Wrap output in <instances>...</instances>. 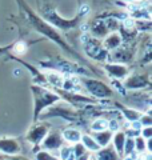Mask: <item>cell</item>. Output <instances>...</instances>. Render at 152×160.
Segmentation results:
<instances>
[{"label":"cell","mask_w":152,"mask_h":160,"mask_svg":"<svg viewBox=\"0 0 152 160\" xmlns=\"http://www.w3.org/2000/svg\"><path fill=\"white\" fill-rule=\"evenodd\" d=\"M135 151V142L132 139H128L127 142L124 143V149H123V152L125 155H128V153H132Z\"/></svg>","instance_id":"obj_9"},{"label":"cell","mask_w":152,"mask_h":160,"mask_svg":"<svg viewBox=\"0 0 152 160\" xmlns=\"http://www.w3.org/2000/svg\"><path fill=\"white\" fill-rule=\"evenodd\" d=\"M25 51V44L24 43H18L15 46V52L16 53H23Z\"/></svg>","instance_id":"obj_14"},{"label":"cell","mask_w":152,"mask_h":160,"mask_svg":"<svg viewBox=\"0 0 152 160\" xmlns=\"http://www.w3.org/2000/svg\"><path fill=\"white\" fill-rule=\"evenodd\" d=\"M143 133H144V138H147V139L149 140V138H151V129H149V128L144 129V131H143Z\"/></svg>","instance_id":"obj_17"},{"label":"cell","mask_w":152,"mask_h":160,"mask_svg":"<svg viewBox=\"0 0 152 160\" xmlns=\"http://www.w3.org/2000/svg\"><path fill=\"white\" fill-rule=\"evenodd\" d=\"M12 160H27V159H24V158H13Z\"/></svg>","instance_id":"obj_21"},{"label":"cell","mask_w":152,"mask_h":160,"mask_svg":"<svg viewBox=\"0 0 152 160\" xmlns=\"http://www.w3.org/2000/svg\"><path fill=\"white\" fill-rule=\"evenodd\" d=\"M47 78L49 79V82H51V83L58 84V86H60V84H62V79H60L58 75H51V73H48V75H47Z\"/></svg>","instance_id":"obj_12"},{"label":"cell","mask_w":152,"mask_h":160,"mask_svg":"<svg viewBox=\"0 0 152 160\" xmlns=\"http://www.w3.org/2000/svg\"><path fill=\"white\" fill-rule=\"evenodd\" d=\"M134 26H135V22H134V19L128 18V19H125V20H124V27H125V28H132Z\"/></svg>","instance_id":"obj_16"},{"label":"cell","mask_w":152,"mask_h":160,"mask_svg":"<svg viewBox=\"0 0 152 160\" xmlns=\"http://www.w3.org/2000/svg\"><path fill=\"white\" fill-rule=\"evenodd\" d=\"M88 160H96V158L95 156H91V158H88Z\"/></svg>","instance_id":"obj_22"},{"label":"cell","mask_w":152,"mask_h":160,"mask_svg":"<svg viewBox=\"0 0 152 160\" xmlns=\"http://www.w3.org/2000/svg\"><path fill=\"white\" fill-rule=\"evenodd\" d=\"M124 143H125L124 133L118 132V133H116V136H115V149H116V153H118V155H123Z\"/></svg>","instance_id":"obj_7"},{"label":"cell","mask_w":152,"mask_h":160,"mask_svg":"<svg viewBox=\"0 0 152 160\" xmlns=\"http://www.w3.org/2000/svg\"><path fill=\"white\" fill-rule=\"evenodd\" d=\"M36 160H59V159L52 156V155H51L49 152H47V151H42V152H39L36 155Z\"/></svg>","instance_id":"obj_10"},{"label":"cell","mask_w":152,"mask_h":160,"mask_svg":"<svg viewBox=\"0 0 152 160\" xmlns=\"http://www.w3.org/2000/svg\"><path fill=\"white\" fill-rule=\"evenodd\" d=\"M108 128H109V131H112V132H118V129H119V124L116 120H109L108 122Z\"/></svg>","instance_id":"obj_13"},{"label":"cell","mask_w":152,"mask_h":160,"mask_svg":"<svg viewBox=\"0 0 152 160\" xmlns=\"http://www.w3.org/2000/svg\"><path fill=\"white\" fill-rule=\"evenodd\" d=\"M0 151L7 155H18L20 147L15 140H0Z\"/></svg>","instance_id":"obj_1"},{"label":"cell","mask_w":152,"mask_h":160,"mask_svg":"<svg viewBox=\"0 0 152 160\" xmlns=\"http://www.w3.org/2000/svg\"><path fill=\"white\" fill-rule=\"evenodd\" d=\"M88 158H89V155L88 153H84L83 156H80V158H78L76 160H88Z\"/></svg>","instance_id":"obj_19"},{"label":"cell","mask_w":152,"mask_h":160,"mask_svg":"<svg viewBox=\"0 0 152 160\" xmlns=\"http://www.w3.org/2000/svg\"><path fill=\"white\" fill-rule=\"evenodd\" d=\"M60 140H55V139H47L44 142V148H48V149H55V148H60Z\"/></svg>","instance_id":"obj_8"},{"label":"cell","mask_w":152,"mask_h":160,"mask_svg":"<svg viewBox=\"0 0 152 160\" xmlns=\"http://www.w3.org/2000/svg\"><path fill=\"white\" fill-rule=\"evenodd\" d=\"M82 29H83L84 32H85V31H88V28H87V26H85V24H83V26H82Z\"/></svg>","instance_id":"obj_20"},{"label":"cell","mask_w":152,"mask_h":160,"mask_svg":"<svg viewBox=\"0 0 152 160\" xmlns=\"http://www.w3.org/2000/svg\"><path fill=\"white\" fill-rule=\"evenodd\" d=\"M94 139H95V142L98 143V146L100 148L101 147H105L109 143V140H111V132H107V131L96 132V136Z\"/></svg>","instance_id":"obj_5"},{"label":"cell","mask_w":152,"mask_h":160,"mask_svg":"<svg viewBox=\"0 0 152 160\" xmlns=\"http://www.w3.org/2000/svg\"><path fill=\"white\" fill-rule=\"evenodd\" d=\"M123 160H139V155L138 153H128V155H124V159Z\"/></svg>","instance_id":"obj_15"},{"label":"cell","mask_w":152,"mask_h":160,"mask_svg":"<svg viewBox=\"0 0 152 160\" xmlns=\"http://www.w3.org/2000/svg\"><path fill=\"white\" fill-rule=\"evenodd\" d=\"M91 129L94 132H103V131H107L108 129V120L105 119H98L95 120L91 126Z\"/></svg>","instance_id":"obj_6"},{"label":"cell","mask_w":152,"mask_h":160,"mask_svg":"<svg viewBox=\"0 0 152 160\" xmlns=\"http://www.w3.org/2000/svg\"><path fill=\"white\" fill-rule=\"evenodd\" d=\"M63 138H64L65 142L69 143V144H78L80 140H82V135H80V132L78 129L68 128L63 132Z\"/></svg>","instance_id":"obj_2"},{"label":"cell","mask_w":152,"mask_h":160,"mask_svg":"<svg viewBox=\"0 0 152 160\" xmlns=\"http://www.w3.org/2000/svg\"><path fill=\"white\" fill-rule=\"evenodd\" d=\"M88 11H89L88 6H83V7H82V9H80V13H85V12H88Z\"/></svg>","instance_id":"obj_18"},{"label":"cell","mask_w":152,"mask_h":160,"mask_svg":"<svg viewBox=\"0 0 152 160\" xmlns=\"http://www.w3.org/2000/svg\"><path fill=\"white\" fill-rule=\"evenodd\" d=\"M135 149L139 153H143L145 151V142L143 140V138H138L135 142Z\"/></svg>","instance_id":"obj_11"},{"label":"cell","mask_w":152,"mask_h":160,"mask_svg":"<svg viewBox=\"0 0 152 160\" xmlns=\"http://www.w3.org/2000/svg\"><path fill=\"white\" fill-rule=\"evenodd\" d=\"M96 160H119V155L112 148H100L96 155Z\"/></svg>","instance_id":"obj_3"},{"label":"cell","mask_w":152,"mask_h":160,"mask_svg":"<svg viewBox=\"0 0 152 160\" xmlns=\"http://www.w3.org/2000/svg\"><path fill=\"white\" fill-rule=\"evenodd\" d=\"M82 140H83V144H82V146H83L85 149H88V151H91V152H98L99 149H100V147L98 146V143L95 142V139L91 138V136H88V135L83 136Z\"/></svg>","instance_id":"obj_4"}]
</instances>
